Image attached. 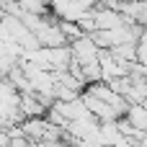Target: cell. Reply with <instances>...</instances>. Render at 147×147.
Instances as JSON below:
<instances>
[{"instance_id": "2", "label": "cell", "mask_w": 147, "mask_h": 147, "mask_svg": "<svg viewBox=\"0 0 147 147\" xmlns=\"http://www.w3.org/2000/svg\"><path fill=\"white\" fill-rule=\"evenodd\" d=\"M121 119L132 127V132H134L137 137H142V134L147 132V109L142 106V103H129Z\"/></svg>"}, {"instance_id": "3", "label": "cell", "mask_w": 147, "mask_h": 147, "mask_svg": "<svg viewBox=\"0 0 147 147\" xmlns=\"http://www.w3.org/2000/svg\"><path fill=\"white\" fill-rule=\"evenodd\" d=\"M21 10L26 16H49V0H18Z\"/></svg>"}, {"instance_id": "5", "label": "cell", "mask_w": 147, "mask_h": 147, "mask_svg": "<svg viewBox=\"0 0 147 147\" xmlns=\"http://www.w3.org/2000/svg\"><path fill=\"white\" fill-rule=\"evenodd\" d=\"M137 62L147 67V26L142 28V34L137 39Z\"/></svg>"}, {"instance_id": "1", "label": "cell", "mask_w": 147, "mask_h": 147, "mask_svg": "<svg viewBox=\"0 0 147 147\" xmlns=\"http://www.w3.org/2000/svg\"><path fill=\"white\" fill-rule=\"evenodd\" d=\"M67 49H70V59L75 62V65H90V62H96L98 59V47L93 44V39L88 36V34H83L80 39H75V41H70L67 44Z\"/></svg>"}, {"instance_id": "4", "label": "cell", "mask_w": 147, "mask_h": 147, "mask_svg": "<svg viewBox=\"0 0 147 147\" xmlns=\"http://www.w3.org/2000/svg\"><path fill=\"white\" fill-rule=\"evenodd\" d=\"M57 23H59V31H62V36H65L67 44L83 36V31H80V26H78L75 21H57Z\"/></svg>"}, {"instance_id": "6", "label": "cell", "mask_w": 147, "mask_h": 147, "mask_svg": "<svg viewBox=\"0 0 147 147\" xmlns=\"http://www.w3.org/2000/svg\"><path fill=\"white\" fill-rule=\"evenodd\" d=\"M3 18H5V10H3V8H0V21H3Z\"/></svg>"}]
</instances>
